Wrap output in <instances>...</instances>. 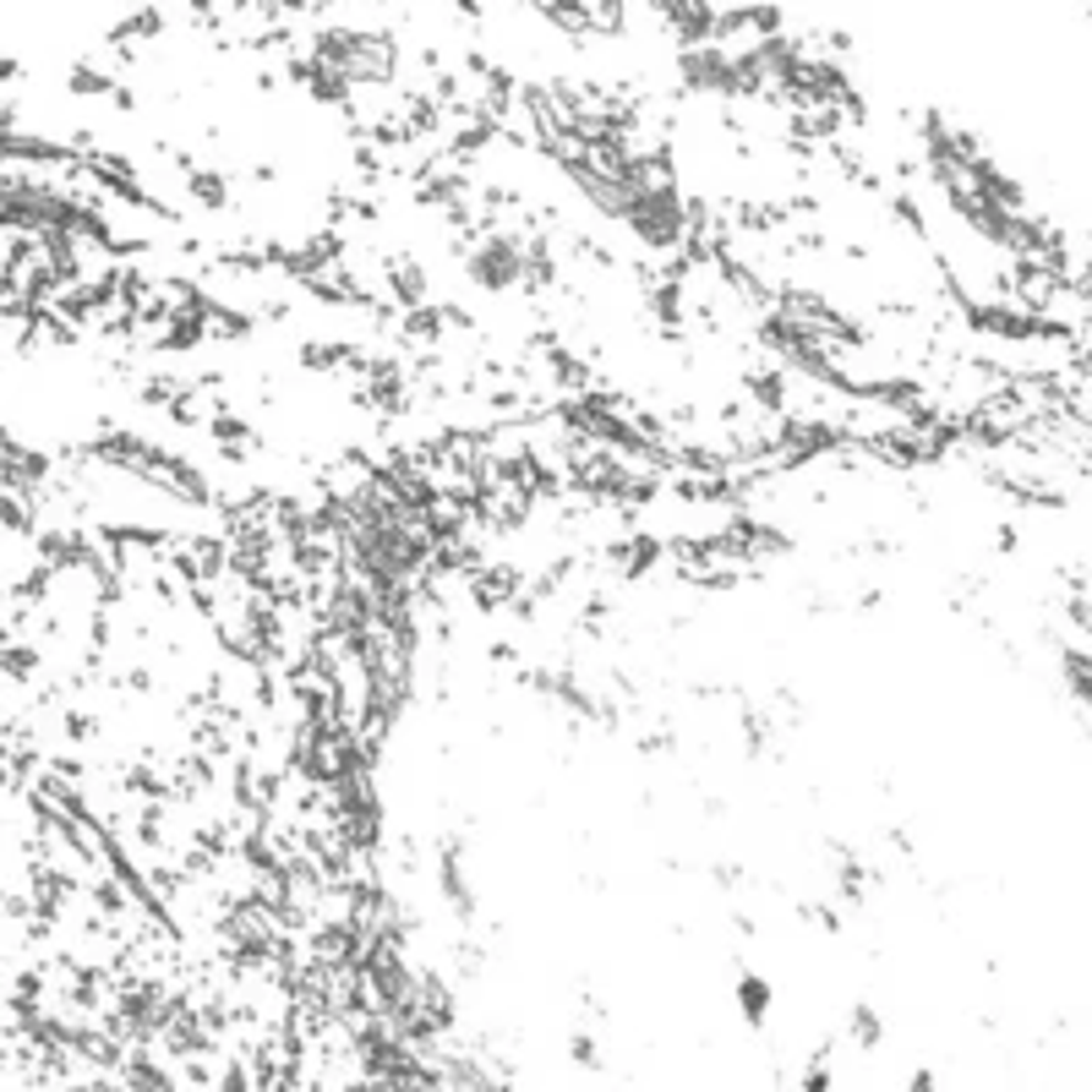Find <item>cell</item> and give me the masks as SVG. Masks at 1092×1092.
Listing matches in <instances>:
<instances>
[{"label":"cell","mask_w":1092,"mask_h":1092,"mask_svg":"<svg viewBox=\"0 0 1092 1092\" xmlns=\"http://www.w3.org/2000/svg\"><path fill=\"white\" fill-rule=\"evenodd\" d=\"M464 273H470V284H481V290H492V295L514 290V284L525 279V235L486 230V235L475 241V252L464 258Z\"/></svg>","instance_id":"cell-1"},{"label":"cell","mask_w":1092,"mask_h":1092,"mask_svg":"<svg viewBox=\"0 0 1092 1092\" xmlns=\"http://www.w3.org/2000/svg\"><path fill=\"white\" fill-rule=\"evenodd\" d=\"M770 1000H776V989H770L759 973H743V978H737V1010H743L754 1027L770 1016Z\"/></svg>","instance_id":"cell-2"},{"label":"cell","mask_w":1092,"mask_h":1092,"mask_svg":"<svg viewBox=\"0 0 1092 1092\" xmlns=\"http://www.w3.org/2000/svg\"><path fill=\"white\" fill-rule=\"evenodd\" d=\"M186 191L202 208H224L230 202V176H219V170H186Z\"/></svg>","instance_id":"cell-3"},{"label":"cell","mask_w":1092,"mask_h":1092,"mask_svg":"<svg viewBox=\"0 0 1092 1092\" xmlns=\"http://www.w3.org/2000/svg\"><path fill=\"white\" fill-rule=\"evenodd\" d=\"M852 1038H858L863 1049H874V1043L885 1038V1032H880V1016H874L869 1005H858V1010H852Z\"/></svg>","instance_id":"cell-4"},{"label":"cell","mask_w":1092,"mask_h":1092,"mask_svg":"<svg viewBox=\"0 0 1092 1092\" xmlns=\"http://www.w3.org/2000/svg\"><path fill=\"white\" fill-rule=\"evenodd\" d=\"M804 1092H830V1071H825V1065H809V1077H804Z\"/></svg>","instance_id":"cell-5"}]
</instances>
